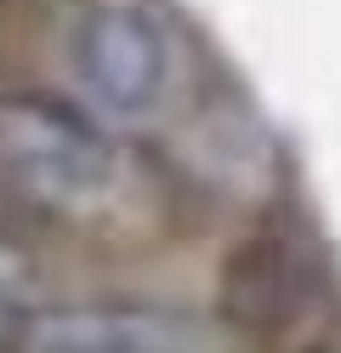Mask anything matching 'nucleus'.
Listing matches in <instances>:
<instances>
[{
  "mask_svg": "<svg viewBox=\"0 0 341 353\" xmlns=\"http://www.w3.org/2000/svg\"><path fill=\"white\" fill-rule=\"evenodd\" d=\"M68 74L91 120L143 131L176 108L188 52L148 0H91L68 23Z\"/></svg>",
  "mask_w": 341,
  "mask_h": 353,
  "instance_id": "nucleus-1",
  "label": "nucleus"
},
{
  "mask_svg": "<svg viewBox=\"0 0 341 353\" xmlns=\"http://www.w3.org/2000/svg\"><path fill=\"white\" fill-rule=\"evenodd\" d=\"M0 183L52 216H108L131 200V160L103 120L40 97H0Z\"/></svg>",
  "mask_w": 341,
  "mask_h": 353,
  "instance_id": "nucleus-2",
  "label": "nucleus"
},
{
  "mask_svg": "<svg viewBox=\"0 0 341 353\" xmlns=\"http://www.w3.org/2000/svg\"><path fill=\"white\" fill-rule=\"evenodd\" d=\"M17 353H211L205 330L171 307L136 302H85L29 314Z\"/></svg>",
  "mask_w": 341,
  "mask_h": 353,
  "instance_id": "nucleus-3",
  "label": "nucleus"
},
{
  "mask_svg": "<svg viewBox=\"0 0 341 353\" xmlns=\"http://www.w3.org/2000/svg\"><path fill=\"white\" fill-rule=\"evenodd\" d=\"M29 325V268L12 245H0V347L23 336Z\"/></svg>",
  "mask_w": 341,
  "mask_h": 353,
  "instance_id": "nucleus-4",
  "label": "nucleus"
}]
</instances>
